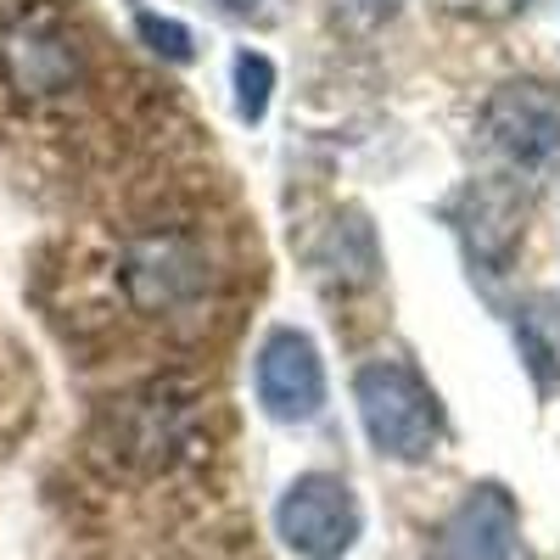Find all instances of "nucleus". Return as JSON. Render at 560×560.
Here are the masks:
<instances>
[{
	"mask_svg": "<svg viewBox=\"0 0 560 560\" xmlns=\"http://www.w3.org/2000/svg\"><path fill=\"white\" fill-rule=\"evenodd\" d=\"M353 404H359V427H364L370 448L382 459L420 465L443 448L448 415H443L438 387L420 376L415 359H404V353L364 359L353 370Z\"/></svg>",
	"mask_w": 560,
	"mask_h": 560,
	"instance_id": "f257e3e1",
	"label": "nucleus"
},
{
	"mask_svg": "<svg viewBox=\"0 0 560 560\" xmlns=\"http://www.w3.org/2000/svg\"><path fill=\"white\" fill-rule=\"evenodd\" d=\"M124 292L140 314L152 319H174L185 308H197L213 292V253L197 230L185 224H158L140 230V236L124 247Z\"/></svg>",
	"mask_w": 560,
	"mask_h": 560,
	"instance_id": "f03ea898",
	"label": "nucleus"
},
{
	"mask_svg": "<svg viewBox=\"0 0 560 560\" xmlns=\"http://www.w3.org/2000/svg\"><path fill=\"white\" fill-rule=\"evenodd\" d=\"M477 135L510 174H544L560 158V84L538 73L504 79L477 113Z\"/></svg>",
	"mask_w": 560,
	"mask_h": 560,
	"instance_id": "7ed1b4c3",
	"label": "nucleus"
},
{
	"mask_svg": "<svg viewBox=\"0 0 560 560\" xmlns=\"http://www.w3.org/2000/svg\"><path fill=\"white\" fill-rule=\"evenodd\" d=\"M197 438V398L179 382H152L107 409V448L129 471H168Z\"/></svg>",
	"mask_w": 560,
	"mask_h": 560,
	"instance_id": "20e7f679",
	"label": "nucleus"
},
{
	"mask_svg": "<svg viewBox=\"0 0 560 560\" xmlns=\"http://www.w3.org/2000/svg\"><path fill=\"white\" fill-rule=\"evenodd\" d=\"M275 533L303 560H342L364 533L359 493L337 471H303L275 504Z\"/></svg>",
	"mask_w": 560,
	"mask_h": 560,
	"instance_id": "39448f33",
	"label": "nucleus"
},
{
	"mask_svg": "<svg viewBox=\"0 0 560 560\" xmlns=\"http://www.w3.org/2000/svg\"><path fill=\"white\" fill-rule=\"evenodd\" d=\"M253 387H258V409L269 420H280V427H308V420L325 409V398H331L325 359H319L314 337L298 331V325H275V331L258 342Z\"/></svg>",
	"mask_w": 560,
	"mask_h": 560,
	"instance_id": "423d86ee",
	"label": "nucleus"
},
{
	"mask_svg": "<svg viewBox=\"0 0 560 560\" xmlns=\"http://www.w3.org/2000/svg\"><path fill=\"white\" fill-rule=\"evenodd\" d=\"M0 68L23 96H62L84 73V51H79V34L57 12L34 7L0 34Z\"/></svg>",
	"mask_w": 560,
	"mask_h": 560,
	"instance_id": "0eeeda50",
	"label": "nucleus"
},
{
	"mask_svg": "<svg viewBox=\"0 0 560 560\" xmlns=\"http://www.w3.org/2000/svg\"><path fill=\"white\" fill-rule=\"evenodd\" d=\"M522 544V510L504 482H477L438 527L432 560H510Z\"/></svg>",
	"mask_w": 560,
	"mask_h": 560,
	"instance_id": "6e6552de",
	"label": "nucleus"
},
{
	"mask_svg": "<svg viewBox=\"0 0 560 560\" xmlns=\"http://www.w3.org/2000/svg\"><path fill=\"white\" fill-rule=\"evenodd\" d=\"M448 219L465 236L471 264H482L488 275H504V264L516 258V247L527 236V202H522V191H510L499 179H471L448 202Z\"/></svg>",
	"mask_w": 560,
	"mask_h": 560,
	"instance_id": "1a4fd4ad",
	"label": "nucleus"
},
{
	"mask_svg": "<svg viewBox=\"0 0 560 560\" xmlns=\"http://www.w3.org/2000/svg\"><path fill=\"white\" fill-rule=\"evenodd\" d=\"M314 264H319L325 280H342V292L376 287L382 247H376V230H370V219H364V213H337V224L325 230Z\"/></svg>",
	"mask_w": 560,
	"mask_h": 560,
	"instance_id": "9d476101",
	"label": "nucleus"
},
{
	"mask_svg": "<svg viewBox=\"0 0 560 560\" xmlns=\"http://www.w3.org/2000/svg\"><path fill=\"white\" fill-rule=\"evenodd\" d=\"M516 348L538 393L560 387V298H533L516 308Z\"/></svg>",
	"mask_w": 560,
	"mask_h": 560,
	"instance_id": "9b49d317",
	"label": "nucleus"
},
{
	"mask_svg": "<svg viewBox=\"0 0 560 560\" xmlns=\"http://www.w3.org/2000/svg\"><path fill=\"white\" fill-rule=\"evenodd\" d=\"M230 90H236V118L242 124H264L269 118V102H275V62L264 51H236L230 62Z\"/></svg>",
	"mask_w": 560,
	"mask_h": 560,
	"instance_id": "f8f14e48",
	"label": "nucleus"
},
{
	"mask_svg": "<svg viewBox=\"0 0 560 560\" xmlns=\"http://www.w3.org/2000/svg\"><path fill=\"white\" fill-rule=\"evenodd\" d=\"M135 34H140V45H147L152 57H163L174 68H185V62L197 57V34L185 28L179 18H163L152 7H135Z\"/></svg>",
	"mask_w": 560,
	"mask_h": 560,
	"instance_id": "ddd939ff",
	"label": "nucleus"
},
{
	"mask_svg": "<svg viewBox=\"0 0 560 560\" xmlns=\"http://www.w3.org/2000/svg\"><path fill=\"white\" fill-rule=\"evenodd\" d=\"M219 7H224L230 18H269L264 0H219Z\"/></svg>",
	"mask_w": 560,
	"mask_h": 560,
	"instance_id": "4468645a",
	"label": "nucleus"
},
{
	"mask_svg": "<svg viewBox=\"0 0 560 560\" xmlns=\"http://www.w3.org/2000/svg\"><path fill=\"white\" fill-rule=\"evenodd\" d=\"M359 7H364L370 18H387V12H398V0H359Z\"/></svg>",
	"mask_w": 560,
	"mask_h": 560,
	"instance_id": "2eb2a0df",
	"label": "nucleus"
}]
</instances>
